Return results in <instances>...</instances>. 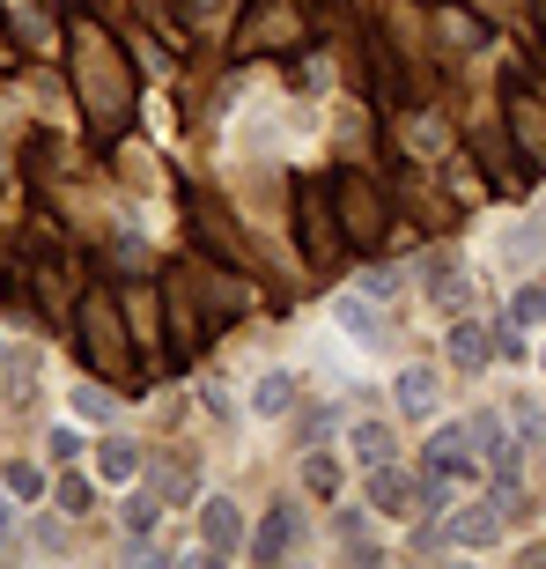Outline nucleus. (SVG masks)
I'll return each instance as SVG.
<instances>
[{
	"mask_svg": "<svg viewBox=\"0 0 546 569\" xmlns=\"http://www.w3.org/2000/svg\"><path fill=\"white\" fill-rule=\"evenodd\" d=\"M289 540H295V518H289V510H266V526H259L252 555H259V562H273V555L289 548Z\"/></svg>",
	"mask_w": 546,
	"mask_h": 569,
	"instance_id": "2eb2a0df",
	"label": "nucleus"
},
{
	"mask_svg": "<svg viewBox=\"0 0 546 569\" xmlns=\"http://www.w3.org/2000/svg\"><path fill=\"white\" fill-rule=\"evenodd\" d=\"M0 540H8V510H0Z\"/></svg>",
	"mask_w": 546,
	"mask_h": 569,
	"instance_id": "b1692460",
	"label": "nucleus"
},
{
	"mask_svg": "<svg viewBox=\"0 0 546 569\" xmlns=\"http://www.w3.org/2000/svg\"><path fill=\"white\" fill-rule=\"evenodd\" d=\"M443 340H451V362H458V370H487V356H495V340H487L481 318H458Z\"/></svg>",
	"mask_w": 546,
	"mask_h": 569,
	"instance_id": "423d86ee",
	"label": "nucleus"
},
{
	"mask_svg": "<svg viewBox=\"0 0 546 569\" xmlns=\"http://www.w3.org/2000/svg\"><path fill=\"white\" fill-rule=\"evenodd\" d=\"M97 473H104V481H133V473H141V443H127V437L97 443Z\"/></svg>",
	"mask_w": 546,
	"mask_h": 569,
	"instance_id": "9b49d317",
	"label": "nucleus"
},
{
	"mask_svg": "<svg viewBox=\"0 0 546 569\" xmlns=\"http://www.w3.org/2000/svg\"><path fill=\"white\" fill-rule=\"evenodd\" d=\"M111 392H97V385H82V392H74V415H89V422H111Z\"/></svg>",
	"mask_w": 546,
	"mask_h": 569,
	"instance_id": "aec40b11",
	"label": "nucleus"
},
{
	"mask_svg": "<svg viewBox=\"0 0 546 569\" xmlns=\"http://www.w3.org/2000/svg\"><path fill=\"white\" fill-rule=\"evenodd\" d=\"M0 481H8V496H22V503H38V496H44V473L30 459H8V466H0Z\"/></svg>",
	"mask_w": 546,
	"mask_h": 569,
	"instance_id": "dca6fc26",
	"label": "nucleus"
},
{
	"mask_svg": "<svg viewBox=\"0 0 546 569\" xmlns=\"http://www.w3.org/2000/svg\"><path fill=\"white\" fill-rule=\"evenodd\" d=\"M60 510H67V518H89V481H82V473H67V481H60Z\"/></svg>",
	"mask_w": 546,
	"mask_h": 569,
	"instance_id": "412c9836",
	"label": "nucleus"
},
{
	"mask_svg": "<svg viewBox=\"0 0 546 569\" xmlns=\"http://www.w3.org/2000/svg\"><path fill=\"white\" fill-rule=\"evenodd\" d=\"M303 488H311L317 503H333V496H340V459H325V451H311V459H303Z\"/></svg>",
	"mask_w": 546,
	"mask_h": 569,
	"instance_id": "4468645a",
	"label": "nucleus"
},
{
	"mask_svg": "<svg viewBox=\"0 0 546 569\" xmlns=\"http://www.w3.org/2000/svg\"><path fill=\"white\" fill-rule=\"evenodd\" d=\"M0 400H8V362H0Z\"/></svg>",
	"mask_w": 546,
	"mask_h": 569,
	"instance_id": "5701e85b",
	"label": "nucleus"
},
{
	"mask_svg": "<svg viewBox=\"0 0 546 569\" xmlns=\"http://www.w3.org/2000/svg\"><path fill=\"white\" fill-rule=\"evenodd\" d=\"M370 510H377V518H406V510H414L406 481L392 473V459H384V466H370Z\"/></svg>",
	"mask_w": 546,
	"mask_h": 569,
	"instance_id": "9d476101",
	"label": "nucleus"
},
{
	"mask_svg": "<svg viewBox=\"0 0 546 569\" xmlns=\"http://www.w3.org/2000/svg\"><path fill=\"white\" fill-rule=\"evenodd\" d=\"M333 318H340V326H355V340H370V348H377V340H384V318L370 311L362 296H340V303H333Z\"/></svg>",
	"mask_w": 546,
	"mask_h": 569,
	"instance_id": "ddd939ff",
	"label": "nucleus"
},
{
	"mask_svg": "<svg viewBox=\"0 0 546 569\" xmlns=\"http://www.w3.org/2000/svg\"><path fill=\"white\" fill-rule=\"evenodd\" d=\"M503 540V503H465L451 518V548H495Z\"/></svg>",
	"mask_w": 546,
	"mask_h": 569,
	"instance_id": "7ed1b4c3",
	"label": "nucleus"
},
{
	"mask_svg": "<svg viewBox=\"0 0 546 569\" xmlns=\"http://www.w3.org/2000/svg\"><path fill=\"white\" fill-rule=\"evenodd\" d=\"M436 400H443V378L428 370V362H406L400 370V407L406 415H436Z\"/></svg>",
	"mask_w": 546,
	"mask_h": 569,
	"instance_id": "0eeeda50",
	"label": "nucleus"
},
{
	"mask_svg": "<svg viewBox=\"0 0 546 569\" xmlns=\"http://www.w3.org/2000/svg\"><path fill=\"white\" fill-rule=\"evenodd\" d=\"M340 200H347V237H355V244H370V237H377V192L362 186V178H340Z\"/></svg>",
	"mask_w": 546,
	"mask_h": 569,
	"instance_id": "39448f33",
	"label": "nucleus"
},
{
	"mask_svg": "<svg viewBox=\"0 0 546 569\" xmlns=\"http://www.w3.org/2000/svg\"><path fill=\"white\" fill-rule=\"evenodd\" d=\"M400 289H406L400 274H370V281H362V296H400Z\"/></svg>",
	"mask_w": 546,
	"mask_h": 569,
	"instance_id": "4be33fe9",
	"label": "nucleus"
},
{
	"mask_svg": "<svg viewBox=\"0 0 546 569\" xmlns=\"http://www.w3.org/2000/svg\"><path fill=\"white\" fill-rule=\"evenodd\" d=\"M443 38H451V44H458V52H465V44H481V22L465 16V8H458V16L443 8Z\"/></svg>",
	"mask_w": 546,
	"mask_h": 569,
	"instance_id": "6ab92c4d",
	"label": "nucleus"
},
{
	"mask_svg": "<svg viewBox=\"0 0 546 569\" xmlns=\"http://www.w3.org/2000/svg\"><path fill=\"white\" fill-rule=\"evenodd\" d=\"M539 362H546V356H539Z\"/></svg>",
	"mask_w": 546,
	"mask_h": 569,
	"instance_id": "393cba45",
	"label": "nucleus"
},
{
	"mask_svg": "<svg viewBox=\"0 0 546 569\" xmlns=\"http://www.w3.org/2000/svg\"><path fill=\"white\" fill-rule=\"evenodd\" d=\"M428 473H473V422L436 429V443H428Z\"/></svg>",
	"mask_w": 546,
	"mask_h": 569,
	"instance_id": "20e7f679",
	"label": "nucleus"
},
{
	"mask_svg": "<svg viewBox=\"0 0 546 569\" xmlns=\"http://www.w3.org/2000/svg\"><path fill=\"white\" fill-rule=\"evenodd\" d=\"M347 451H355L362 466H384L392 451H400V437H392V422H377V415H362V422L347 429Z\"/></svg>",
	"mask_w": 546,
	"mask_h": 569,
	"instance_id": "6e6552de",
	"label": "nucleus"
},
{
	"mask_svg": "<svg viewBox=\"0 0 546 569\" xmlns=\"http://www.w3.org/2000/svg\"><path fill=\"white\" fill-rule=\"evenodd\" d=\"M509 326H546V289H517V303H509Z\"/></svg>",
	"mask_w": 546,
	"mask_h": 569,
	"instance_id": "a211bd4d",
	"label": "nucleus"
},
{
	"mask_svg": "<svg viewBox=\"0 0 546 569\" xmlns=\"http://www.w3.org/2000/svg\"><path fill=\"white\" fill-rule=\"evenodd\" d=\"M200 540H208L214 555H236V548H244V518H236L230 496H208V503H200Z\"/></svg>",
	"mask_w": 546,
	"mask_h": 569,
	"instance_id": "f03ea898",
	"label": "nucleus"
},
{
	"mask_svg": "<svg viewBox=\"0 0 546 569\" xmlns=\"http://www.w3.org/2000/svg\"><path fill=\"white\" fill-rule=\"evenodd\" d=\"M82 356L97 362V378H119L127 370V340H119V311H111V296L97 289L82 303Z\"/></svg>",
	"mask_w": 546,
	"mask_h": 569,
	"instance_id": "f257e3e1",
	"label": "nucleus"
},
{
	"mask_svg": "<svg viewBox=\"0 0 546 569\" xmlns=\"http://www.w3.org/2000/svg\"><path fill=\"white\" fill-rule=\"evenodd\" d=\"M289 407H295V370H266V378L252 385V415L259 422H281Z\"/></svg>",
	"mask_w": 546,
	"mask_h": 569,
	"instance_id": "1a4fd4ad",
	"label": "nucleus"
},
{
	"mask_svg": "<svg viewBox=\"0 0 546 569\" xmlns=\"http://www.w3.org/2000/svg\"><path fill=\"white\" fill-rule=\"evenodd\" d=\"M119 518H127V532H155V526H163V496H155V503H148V496H133Z\"/></svg>",
	"mask_w": 546,
	"mask_h": 569,
	"instance_id": "f3484780",
	"label": "nucleus"
},
{
	"mask_svg": "<svg viewBox=\"0 0 546 569\" xmlns=\"http://www.w3.org/2000/svg\"><path fill=\"white\" fill-rule=\"evenodd\" d=\"M428 296H436L443 311H451V303H465V274H458V259H451V252L428 259Z\"/></svg>",
	"mask_w": 546,
	"mask_h": 569,
	"instance_id": "f8f14e48",
	"label": "nucleus"
}]
</instances>
